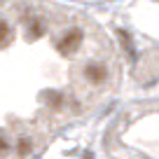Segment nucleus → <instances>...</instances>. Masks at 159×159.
I'll return each mask as SVG.
<instances>
[{
	"instance_id": "obj_1",
	"label": "nucleus",
	"mask_w": 159,
	"mask_h": 159,
	"mask_svg": "<svg viewBox=\"0 0 159 159\" xmlns=\"http://www.w3.org/2000/svg\"><path fill=\"white\" fill-rule=\"evenodd\" d=\"M105 152L110 159H159V98L122 110L105 134Z\"/></svg>"
}]
</instances>
